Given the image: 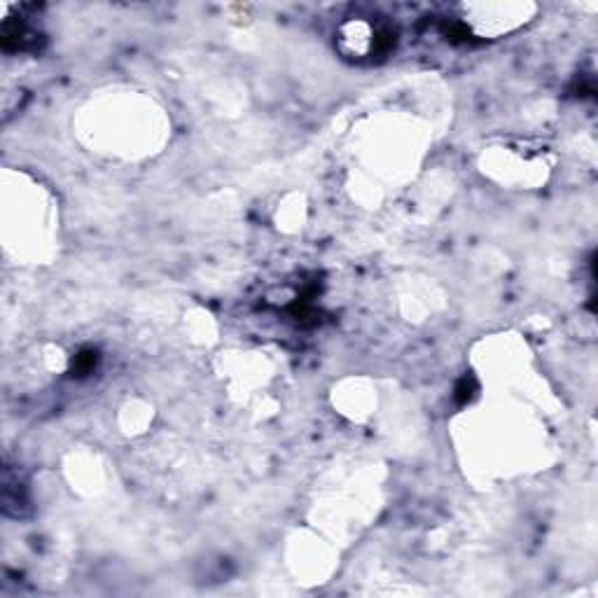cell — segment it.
I'll use <instances>...</instances> for the list:
<instances>
[{"label": "cell", "instance_id": "1", "mask_svg": "<svg viewBox=\"0 0 598 598\" xmlns=\"http://www.w3.org/2000/svg\"><path fill=\"white\" fill-rule=\"evenodd\" d=\"M96 365V353H82L77 355V372H89Z\"/></svg>", "mask_w": 598, "mask_h": 598}]
</instances>
